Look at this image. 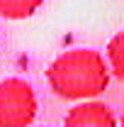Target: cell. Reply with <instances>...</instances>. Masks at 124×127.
<instances>
[{"instance_id": "cell-1", "label": "cell", "mask_w": 124, "mask_h": 127, "mask_svg": "<svg viewBox=\"0 0 124 127\" xmlns=\"http://www.w3.org/2000/svg\"><path fill=\"white\" fill-rule=\"evenodd\" d=\"M109 68L95 49H71L56 56L46 71L49 88L63 100L100 98L109 86Z\"/></svg>"}, {"instance_id": "cell-2", "label": "cell", "mask_w": 124, "mask_h": 127, "mask_svg": "<svg viewBox=\"0 0 124 127\" xmlns=\"http://www.w3.org/2000/svg\"><path fill=\"white\" fill-rule=\"evenodd\" d=\"M37 93L24 78L0 81V127H29L37 120Z\"/></svg>"}, {"instance_id": "cell-3", "label": "cell", "mask_w": 124, "mask_h": 127, "mask_svg": "<svg viewBox=\"0 0 124 127\" xmlns=\"http://www.w3.org/2000/svg\"><path fill=\"white\" fill-rule=\"evenodd\" d=\"M63 127H117V115L107 103L90 98V100H78V105H73Z\"/></svg>"}, {"instance_id": "cell-4", "label": "cell", "mask_w": 124, "mask_h": 127, "mask_svg": "<svg viewBox=\"0 0 124 127\" xmlns=\"http://www.w3.org/2000/svg\"><path fill=\"white\" fill-rule=\"evenodd\" d=\"M44 0H0V17L5 20H27L32 17Z\"/></svg>"}, {"instance_id": "cell-5", "label": "cell", "mask_w": 124, "mask_h": 127, "mask_svg": "<svg viewBox=\"0 0 124 127\" xmlns=\"http://www.w3.org/2000/svg\"><path fill=\"white\" fill-rule=\"evenodd\" d=\"M124 34L122 32H117L112 39H109V44H107V51H105V64H107V68H109V76H114L117 81H124V61H122V54H124Z\"/></svg>"}, {"instance_id": "cell-6", "label": "cell", "mask_w": 124, "mask_h": 127, "mask_svg": "<svg viewBox=\"0 0 124 127\" xmlns=\"http://www.w3.org/2000/svg\"><path fill=\"white\" fill-rule=\"evenodd\" d=\"M29 127H32V125H29Z\"/></svg>"}]
</instances>
